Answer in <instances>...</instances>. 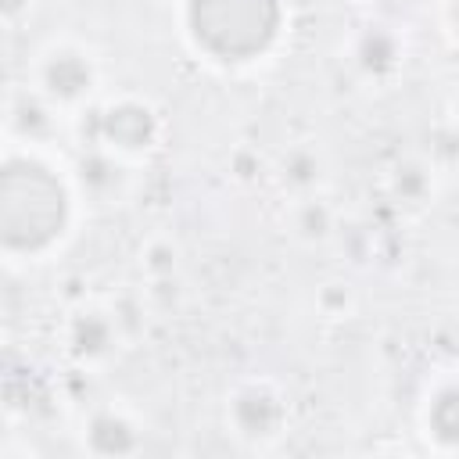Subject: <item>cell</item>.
<instances>
[{
    "instance_id": "1",
    "label": "cell",
    "mask_w": 459,
    "mask_h": 459,
    "mask_svg": "<svg viewBox=\"0 0 459 459\" xmlns=\"http://www.w3.org/2000/svg\"><path fill=\"white\" fill-rule=\"evenodd\" d=\"M280 0H190L186 25L197 50L215 61H251L280 32Z\"/></svg>"
},
{
    "instance_id": "2",
    "label": "cell",
    "mask_w": 459,
    "mask_h": 459,
    "mask_svg": "<svg viewBox=\"0 0 459 459\" xmlns=\"http://www.w3.org/2000/svg\"><path fill=\"white\" fill-rule=\"evenodd\" d=\"M18 172H22L25 186H29V208H25V215L4 222V237H7V247L36 251V247L50 244L65 230L68 194L54 179V172L47 165H39V161H25V165H18Z\"/></svg>"
},
{
    "instance_id": "3",
    "label": "cell",
    "mask_w": 459,
    "mask_h": 459,
    "mask_svg": "<svg viewBox=\"0 0 459 459\" xmlns=\"http://www.w3.org/2000/svg\"><path fill=\"white\" fill-rule=\"evenodd\" d=\"M100 140L118 151H147L158 140V115L143 100H115L100 111Z\"/></svg>"
},
{
    "instance_id": "4",
    "label": "cell",
    "mask_w": 459,
    "mask_h": 459,
    "mask_svg": "<svg viewBox=\"0 0 459 459\" xmlns=\"http://www.w3.org/2000/svg\"><path fill=\"white\" fill-rule=\"evenodd\" d=\"M230 423L244 437H269L283 423V402L269 384H244L230 402Z\"/></svg>"
},
{
    "instance_id": "5",
    "label": "cell",
    "mask_w": 459,
    "mask_h": 459,
    "mask_svg": "<svg viewBox=\"0 0 459 459\" xmlns=\"http://www.w3.org/2000/svg\"><path fill=\"white\" fill-rule=\"evenodd\" d=\"M43 90L54 100H79L93 86V65L79 50H54L43 61Z\"/></svg>"
},
{
    "instance_id": "6",
    "label": "cell",
    "mask_w": 459,
    "mask_h": 459,
    "mask_svg": "<svg viewBox=\"0 0 459 459\" xmlns=\"http://www.w3.org/2000/svg\"><path fill=\"white\" fill-rule=\"evenodd\" d=\"M115 337H118L115 319L108 312H97V308L79 312L72 319V330H68V344H72V351L79 359H100V355H108L111 344H115Z\"/></svg>"
},
{
    "instance_id": "7",
    "label": "cell",
    "mask_w": 459,
    "mask_h": 459,
    "mask_svg": "<svg viewBox=\"0 0 459 459\" xmlns=\"http://www.w3.org/2000/svg\"><path fill=\"white\" fill-rule=\"evenodd\" d=\"M90 448L100 455H122L136 448V427L118 412H97L90 420Z\"/></svg>"
},
{
    "instance_id": "8",
    "label": "cell",
    "mask_w": 459,
    "mask_h": 459,
    "mask_svg": "<svg viewBox=\"0 0 459 459\" xmlns=\"http://www.w3.org/2000/svg\"><path fill=\"white\" fill-rule=\"evenodd\" d=\"M427 427L437 441L459 445V384H448L434 394V402L427 409Z\"/></svg>"
},
{
    "instance_id": "9",
    "label": "cell",
    "mask_w": 459,
    "mask_h": 459,
    "mask_svg": "<svg viewBox=\"0 0 459 459\" xmlns=\"http://www.w3.org/2000/svg\"><path fill=\"white\" fill-rule=\"evenodd\" d=\"M359 61L366 72H387L398 65V39L384 29H369L359 43Z\"/></svg>"
},
{
    "instance_id": "10",
    "label": "cell",
    "mask_w": 459,
    "mask_h": 459,
    "mask_svg": "<svg viewBox=\"0 0 459 459\" xmlns=\"http://www.w3.org/2000/svg\"><path fill=\"white\" fill-rule=\"evenodd\" d=\"M82 183L93 190V194H104V190H111L115 183H118V165L108 158V154H100V151H93V154H86L82 158Z\"/></svg>"
},
{
    "instance_id": "11",
    "label": "cell",
    "mask_w": 459,
    "mask_h": 459,
    "mask_svg": "<svg viewBox=\"0 0 459 459\" xmlns=\"http://www.w3.org/2000/svg\"><path fill=\"white\" fill-rule=\"evenodd\" d=\"M305 237H326V230H330V212H326V204H319V201H305L301 208H298V222H294Z\"/></svg>"
},
{
    "instance_id": "12",
    "label": "cell",
    "mask_w": 459,
    "mask_h": 459,
    "mask_svg": "<svg viewBox=\"0 0 459 459\" xmlns=\"http://www.w3.org/2000/svg\"><path fill=\"white\" fill-rule=\"evenodd\" d=\"M319 165H316V158L312 154H305V151H294L290 158H287V165H283V176L294 183V186H308V183H316V172Z\"/></svg>"
},
{
    "instance_id": "13",
    "label": "cell",
    "mask_w": 459,
    "mask_h": 459,
    "mask_svg": "<svg viewBox=\"0 0 459 459\" xmlns=\"http://www.w3.org/2000/svg\"><path fill=\"white\" fill-rule=\"evenodd\" d=\"M143 265H147L151 276H172V269H176V247L172 244H151Z\"/></svg>"
},
{
    "instance_id": "14",
    "label": "cell",
    "mask_w": 459,
    "mask_h": 459,
    "mask_svg": "<svg viewBox=\"0 0 459 459\" xmlns=\"http://www.w3.org/2000/svg\"><path fill=\"white\" fill-rule=\"evenodd\" d=\"M25 4H29V0H4V11H7L11 18H14V14H18V11L25 7Z\"/></svg>"
},
{
    "instance_id": "15",
    "label": "cell",
    "mask_w": 459,
    "mask_h": 459,
    "mask_svg": "<svg viewBox=\"0 0 459 459\" xmlns=\"http://www.w3.org/2000/svg\"><path fill=\"white\" fill-rule=\"evenodd\" d=\"M448 14H452V25L459 29V0H452V4H448Z\"/></svg>"
},
{
    "instance_id": "16",
    "label": "cell",
    "mask_w": 459,
    "mask_h": 459,
    "mask_svg": "<svg viewBox=\"0 0 459 459\" xmlns=\"http://www.w3.org/2000/svg\"><path fill=\"white\" fill-rule=\"evenodd\" d=\"M455 111H459V104H455Z\"/></svg>"
}]
</instances>
